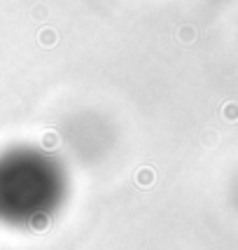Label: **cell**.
Here are the masks:
<instances>
[{
  "instance_id": "6da1fadb",
  "label": "cell",
  "mask_w": 238,
  "mask_h": 250,
  "mask_svg": "<svg viewBox=\"0 0 238 250\" xmlns=\"http://www.w3.org/2000/svg\"><path fill=\"white\" fill-rule=\"evenodd\" d=\"M68 199V173L56 154L35 145L0 152V225L40 229L56 218Z\"/></svg>"
}]
</instances>
